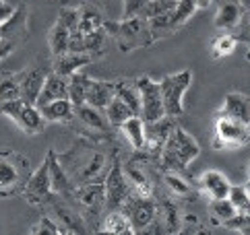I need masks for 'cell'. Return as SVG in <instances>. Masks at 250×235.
I'll return each mask as SVG.
<instances>
[{"label":"cell","mask_w":250,"mask_h":235,"mask_svg":"<svg viewBox=\"0 0 250 235\" xmlns=\"http://www.w3.org/2000/svg\"><path fill=\"white\" fill-rule=\"evenodd\" d=\"M199 188L201 192L207 194L211 200H219V198H228L229 196V179L217 169H209L199 177Z\"/></svg>","instance_id":"9a60e30c"},{"label":"cell","mask_w":250,"mask_h":235,"mask_svg":"<svg viewBox=\"0 0 250 235\" xmlns=\"http://www.w3.org/2000/svg\"><path fill=\"white\" fill-rule=\"evenodd\" d=\"M118 128L122 130V134L126 137V140L132 144L135 151H143L145 149V122H143L141 116H130L126 122H122Z\"/></svg>","instance_id":"484cf974"},{"label":"cell","mask_w":250,"mask_h":235,"mask_svg":"<svg viewBox=\"0 0 250 235\" xmlns=\"http://www.w3.org/2000/svg\"><path fill=\"white\" fill-rule=\"evenodd\" d=\"M137 85L141 91V118L143 122H155L166 116L164 110V97L159 89V80L151 77H137Z\"/></svg>","instance_id":"9c48e42d"},{"label":"cell","mask_w":250,"mask_h":235,"mask_svg":"<svg viewBox=\"0 0 250 235\" xmlns=\"http://www.w3.org/2000/svg\"><path fill=\"white\" fill-rule=\"evenodd\" d=\"M29 176V159L13 151H0V198H8L23 192Z\"/></svg>","instance_id":"3957f363"},{"label":"cell","mask_w":250,"mask_h":235,"mask_svg":"<svg viewBox=\"0 0 250 235\" xmlns=\"http://www.w3.org/2000/svg\"><path fill=\"white\" fill-rule=\"evenodd\" d=\"M23 103H25V101H23L21 97L11 99V101H2V103H0V116L11 118V120H13V118H15L17 114H19V110L23 107Z\"/></svg>","instance_id":"ab89813d"},{"label":"cell","mask_w":250,"mask_h":235,"mask_svg":"<svg viewBox=\"0 0 250 235\" xmlns=\"http://www.w3.org/2000/svg\"><path fill=\"white\" fill-rule=\"evenodd\" d=\"M211 211H213V215H215L221 223H226V221H229L234 215H238L236 206L231 204L229 198H219V200H213V202H211Z\"/></svg>","instance_id":"d590c367"},{"label":"cell","mask_w":250,"mask_h":235,"mask_svg":"<svg viewBox=\"0 0 250 235\" xmlns=\"http://www.w3.org/2000/svg\"><path fill=\"white\" fill-rule=\"evenodd\" d=\"M229 200L236 206L238 213H246L250 215V192L246 186H231L229 188Z\"/></svg>","instance_id":"e575fe53"},{"label":"cell","mask_w":250,"mask_h":235,"mask_svg":"<svg viewBox=\"0 0 250 235\" xmlns=\"http://www.w3.org/2000/svg\"><path fill=\"white\" fill-rule=\"evenodd\" d=\"M244 4L242 0H221L215 13V19H213V25L219 31H234L240 25L244 17Z\"/></svg>","instance_id":"7c38bea8"},{"label":"cell","mask_w":250,"mask_h":235,"mask_svg":"<svg viewBox=\"0 0 250 235\" xmlns=\"http://www.w3.org/2000/svg\"><path fill=\"white\" fill-rule=\"evenodd\" d=\"M43 206L50 211V216L60 225L64 233H83L85 231V219L81 216V213L75 209V204L68 202L64 196L52 194Z\"/></svg>","instance_id":"ba28073f"},{"label":"cell","mask_w":250,"mask_h":235,"mask_svg":"<svg viewBox=\"0 0 250 235\" xmlns=\"http://www.w3.org/2000/svg\"><path fill=\"white\" fill-rule=\"evenodd\" d=\"M104 112H105V116H108V122H110L112 126H120L122 122H126L130 116H135V114L130 112V107L124 103L120 97H114Z\"/></svg>","instance_id":"4dcf8cb0"},{"label":"cell","mask_w":250,"mask_h":235,"mask_svg":"<svg viewBox=\"0 0 250 235\" xmlns=\"http://www.w3.org/2000/svg\"><path fill=\"white\" fill-rule=\"evenodd\" d=\"M155 223H162V227H166L164 231H167V233L180 231V219H178V209H176V204L169 202V200L157 202Z\"/></svg>","instance_id":"83f0119b"},{"label":"cell","mask_w":250,"mask_h":235,"mask_svg":"<svg viewBox=\"0 0 250 235\" xmlns=\"http://www.w3.org/2000/svg\"><path fill=\"white\" fill-rule=\"evenodd\" d=\"M149 0H124V19L128 17H143Z\"/></svg>","instance_id":"f35d334b"},{"label":"cell","mask_w":250,"mask_h":235,"mask_svg":"<svg viewBox=\"0 0 250 235\" xmlns=\"http://www.w3.org/2000/svg\"><path fill=\"white\" fill-rule=\"evenodd\" d=\"M75 116L81 120L85 126L93 130H108L110 128V122H108V116H105L104 110L100 107H93L89 103H81L75 107Z\"/></svg>","instance_id":"603a6c76"},{"label":"cell","mask_w":250,"mask_h":235,"mask_svg":"<svg viewBox=\"0 0 250 235\" xmlns=\"http://www.w3.org/2000/svg\"><path fill=\"white\" fill-rule=\"evenodd\" d=\"M13 13H15V6L8 2V0H0V23H4V21L11 19Z\"/></svg>","instance_id":"7bdbcfd3"},{"label":"cell","mask_w":250,"mask_h":235,"mask_svg":"<svg viewBox=\"0 0 250 235\" xmlns=\"http://www.w3.org/2000/svg\"><path fill=\"white\" fill-rule=\"evenodd\" d=\"M244 186H246V188H248V192H250V179H248V182H246V184H244Z\"/></svg>","instance_id":"bcb514c9"},{"label":"cell","mask_w":250,"mask_h":235,"mask_svg":"<svg viewBox=\"0 0 250 235\" xmlns=\"http://www.w3.org/2000/svg\"><path fill=\"white\" fill-rule=\"evenodd\" d=\"M104 25V15L102 8L97 6L95 2H85L79 6V29L83 33H91L95 29H100Z\"/></svg>","instance_id":"4316f807"},{"label":"cell","mask_w":250,"mask_h":235,"mask_svg":"<svg viewBox=\"0 0 250 235\" xmlns=\"http://www.w3.org/2000/svg\"><path fill=\"white\" fill-rule=\"evenodd\" d=\"M56 99H68V78L56 75V72H50V75H46L42 93H40L35 105L42 107L50 101H56Z\"/></svg>","instance_id":"d6986e66"},{"label":"cell","mask_w":250,"mask_h":235,"mask_svg":"<svg viewBox=\"0 0 250 235\" xmlns=\"http://www.w3.org/2000/svg\"><path fill=\"white\" fill-rule=\"evenodd\" d=\"M122 211L126 213V216L130 219L135 233L145 231L147 227L155 223L157 216V202L151 196H139V194H130L128 200L124 202Z\"/></svg>","instance_id":"30bf717a"},{"label":"cell","mask_w":250,"mask_h":235,"mask_svg":"<svg viewBox=\"0 0 250 235\" xmlns=\"http://www.w3.org/2000/svg\"><path fill=\"white\" fill-rule=\"evenodd\" d=\"M211 2H213V0H196V4H199V11H203V8H209Z\"/></svg>","instance_id":"ee69618b"},{"label":"cell","mask_w":250,"mask_h":235,"mask_svg":"<svg viewBox=\"0 0 250 235\" xmlns=\"http://www.w3.org/2000/svg\"><path fill=\"white\" fill-rule=\"evenodd\" d=\"M236 46H238V38H236V35H231L229 31H226V33H221V35H217V38L213 39V43H211V56L215 60L228 58V56L234 54Z\"/></svg>","instance_id":"f546056e"},{"label":"cell","mask_w":250,"mask_h":235,"mask_svg":"<svg viewBox=\"0 0 250 235\" xmlns=\"http://www.w3.org/2000/svg\"><path fill=\"white\" fill-rule=\"evenodd\" d=\"M21 97V85H19V77L4 72L0 75V103L2 101H11V99Z\"/></svg>","instance_id":"1f68e13d"},{"label":"cell","mask_w":250,"mask_h":235,"mask_svg":"<svg viewBox=\"0 0 250 235\" xmlns=\"http://www.w3.org/2000/svg\"><path fill=\"white\" fill-rule=\"evenodd\" d=\"M116 97V80H104V78H91L87 89V101L89 105L105 110L108 103Z\"/></svg>","instance_id":"ffe728a7"},{"label":"cell","mask_w":250,"mask_h":235,"mask_svg":"<svg viewBox=\"0 0 250 235\" xmlns=\"http://www.w3.org/2000/svg\"><path fill=\"white\" fill-rule=\"evenodd\" d=\"M228 229H231V231H238V233H246V235H250V215H246V213H238V215H234L229 221H226L223 223Z\"/></svg>","instance_id":"74e56055"},{"label":"cell","mask_w":250,"mask_h":235,"mask_svg":"<svg viewBox=\"0 0 250 235\" xmlns=\"http://www.w3.org/2000/svg\"><path fill=\"white\" fill-rule=\"evenodd\" d=\"M48 169H50V184H52V192L54 194H60V196H64L66 200L70 196H73L75 192V186L73 184V179H70V176L64 171V167L60 165V161L56 159L54 153H48Z\"/></svg>","instance_id":"5bb4252c"},{"label":"cell","mask_w":250,"mask_h":235,"mask_svg":"<svg viewBox=\"0 0 250 235\" xmlns=\"http://www.w3.org/2000/svg\"><path fill=\"white\" fill-rule=\"evenodd\" d=\"M23 198L27 200L31 206H43L48 202V198L54 194L52 192V184H50V169H48V157L46 161L29 176L27 184L23 188Z\"/></svg>","instance_id":"8fae6325"},{"label":"cell","mask_w":250,"mask_h":235,"mask_svg":"<svg viewBox=\"0 0 250 235\" xmlns=\"http://www.w3.org/2000/svg\"><path fill=\"white\" fill-rule=\"evenodd\" d=\"M116 97H120L124 103L130 107V112L135 116H141V91H139V85L137 80L132 78H120L116 80Z\"/></svg>","instance_id":"cb8c5ba5"},{"label":"cell","mask_w":250,"mask_h":235,"mask_svg":"<svg viewBox=\"0 0 250 235\" xmlns=\"http://www.w3.org/2000/svg\"><path fill=\"white\" fill-rule=\"evenodd\" d=\"M17 77H19V85H21V99L27 103H38L43 80H46V72L40 68H27L19 72Z\"/></svg>","instance_id":"e0dca14e"},{"label":"cell","mask_w":250,"mask_h":235,"mask_svg":"<svg viewBox=\"0 0 250 235\" xmlns=\"http://www.w3.org/2000/svg\"><path fill=\"white\" fill-rule=\"evenodd\" d=\"M246 46H248V50H246V60H248V62H250V41H248V43H246Z\"/></svg>","instance_id":"f6af8a7d"},{"label":"cell","mask_w":250,"mask_h":235,"mask_svg":"<svg viewBox=\"0 0 250 235\" xmlns=\"http://www.w3.org/2000/svg\"><path fill=\"white\" fill-rule=\"evenodd\" d=\"M13 122L19 126L23 132H27V134L42 132L43 130V124H46V120H43V116L40 112V107L35 105V103H27V101L23 103L19 114L13 118Z\"/></svg>","instance_id":"44dd1931"},{"label":"cell","mask_w":250,"mask_h":235,"mask_svg":"<svg viewBox=\"0 0 250 235\" xmlns=\"http://www.w3.org/2000/svg\"><path fill=\"white\" fill-rule=\"evenodd\" d=\"M93 60L91 54L85 52H66L60 54V56H54V66H52V72H56L60 77H73L75 72H79L83 66H87L89 62Z\"/></svg>","instance_id":"2e32d148"},{"label":"cell","mask_w":250,"mask_h":235,"mask_svg":"<svg viewBox=\"0 0 250 235\" xmlns=\"http://www.w3.org/2000/svg\"><path fill=\"white\" fill-rule=\"evenodd\" d=\"M201 155V147L194 137L180 126H174L167 140L164 142L162 155H159V165L164 171H182L188 167L192 161Z\"/></svg>","instance_id":"6da1fadb"},{"label":"cell","mask_w":250,"mask_h":235,"mask_svg":"<svg viewBox=\"0 0 250 235\" xmlns=\"http://www.w3.org/2000/svg\"><path fill=\"white\" fill-rule=\"evenodd\" d=\"M122 169H124V176H126L128 184H130V190H135V194H139V196L153 194V182H151V177L147 176L145 165L139 163L137 157L126 161V165H122Z\"/></svg>","instance_id":"4fadbf2b"},{"label":"cell","mask_w":250,"mask_h":235,"mask_svg":"<svg viewBox=\"0 0 250 235\" xmlns=\"http://www.w3.org/2000/svg\"><path fill=\"white\" fill-rule=\"evenodd\" d=\"M91 78L81 75V72H75L73 77H68V99L73 101V105H81L87 101V89Z\"/></svg>","instance_id":"f1b7e54d"},{"label":"cell","mask_w":250,"mask_h":235,"mask_svg":"<svg viewBox=\"0 0 250 235\" xmlns=\"http://www.w3.org/2000/svg\"><path fill=\"white\" fill-rule=\"evenodd\" d=\"M104 186H105V211H122V206L128 200L132 190L118 159L114 161L108 174H105Z\"/></svg>","instance_id":"52a82bcc"},{"label":"cell","mask_w":250,"mask_h":235,"mask_svg":"<svg viewBox=\"0 0 250 235\" xmlns=\"http://www.w3.org/2000/svg\"><path fill=\"white\" fill-rule=\"evenodd\" d=\"M104 29L110 38L116 39L122 52H130L137 48H149L153 41V35L149 29V21L145 17H128L118 23L104 21Z\"/></svg>","instance_id":"7a4b0ae2"},{"label":"cell","mask_w":250,"mask_h":235,"mask_svg":"<svg viewBox=\"0 0 250 235\" xmlns=\"http://www.w3.org/2000/svg\"><path fill=\"white\" fill-rule=\"evenodd\" d=\"M17 43H19V39L0 35V60H4L6 56H11V52L17 48Z\"/></svg>","instance_id":"b9f144b4"},{"label":"cell","mask_w":250,"mask_h":235,"mask_svg":"<svg viewBox=\"0 0 250 235\" xmlns=\"http://www.w3.org/2000/svg\"><path fill=\"white\" fill-rule=\"evenodd\" d=\"M213 149L215 151H234L250 144V124H244L234 118L219 116L213 132Z\"/></svg>","instance_id":"5b68a950"},{"label":"cell","mask_w":250,"mask_h":235,"mask_svg":"<svg viewBox=\"0 0 250 235\" xmlns=\"http://www.w3.org/2000/svg\"><path fill=\"white\" fill-rule=\"evenodd\" d=\"M236 31H238V35H236L238 41H244V43L250 41V13H244L242 21L236 27Z\"/></svg>","instance_id":"60d3db41"},{"label":"cell","mask_w":250,"mask_h":235,"mask_svg":"<svg viewBox=\"0 0 250 235\" xmlns=\"http://www.w3.org/2000/svg\"><path fill=\"white\" fill-rule=\"evenodd\" d=\"M190 85H192V72L190 70L174 72V75H167L159 80L166 116L178 118V116L184 114V93L188 91Z\"/></svg>","instance_id":"8992f818"},{"label":"cell","mask_w":250,"mask_h":235,"mask_svg":"<svg viewBox=\"0 0 250 235\" xmlns=\"http://www.w3.org/2000/svg\"><path fill=\"white\" fill-rule=\"evenodd\" d=\"M102 231L114 233V235H132L135 227H132V223L124 211H108L104 215Z\"/></svg>","instance_id":"d4e9b609"},{"label":"cell","mask_w":250,"mask_h":235,"mask_svg":"<svg viewBox=\"0 0 250 235\" xmlns=\"http://www.w3.org/2000/svg\"><path fill=\"white\" fill-rule=\"evenodd\" d=\"M199 11L196 0H176V6L172 11V21L176 27H182L188 19H192V15Z\"/></svg>","instance_id":"d6a6232c"},{"label":"cell","mask_w":250,"mask_h":235,"mask_svg":"<svg viewBox=\"0 0 250 235\" xmlns=\"http://www.w3.org/2000/svg\"><path fill=\"white\" fill-rule=\"evenodd\" d=\"M219 116L234 118V120L250 124V97L246 93L231 91L229 95H226V101L221 105Z\"/></svg>","instance_id":"ac0fdd59"},{"label":"cell","mask_w":250,"mask_h":235,"mask_svg":"<svg viewBox=\"0 0 250 235\" xmlns=\"http://www.w3.org/2000/svg\"><path fill=\"white\" fill-rule=\"evenodd\" d=\"M46 122H70L75 118V105L70 99H56L40 107Z\"/></svg>","instance_id":"7402d4cb"},{"label":"cell","mask_w":250,"mask_h":235,"mask_svg":"<svg viewBox=\"0 0 250 235\" xmlns=\"http://www.w3.org/2000/svg\"><path fill=\"white\" fill-rule=\"evenodd\" d=\"M68 202L75 204V209L81 213L85 223L100 219L105 211V186L104 182H85L75 186L73 196Z\"/></svg>","instance_id":"277c9868"},{"label":"cell","mask_w":250,"mask_h":235,"mask_svg":"<svg viewBox=\"0 0 250 235\" xmlns=\"http://www.w3.org/2000/svg\"><path fill=\"white\" fill-rule=\"evenodd\" d=\"M164 179H166L167 190H169V192H172L174 196H190V194H192L190 184L180 176V171H166Z\"/></svg>","instance_id":"836d02e7"},{"label":"cell","mask_w":250,"mask_h":235,"mask_svg":"<svg viewBox=\"0 0 250 235\" xmlns=\"http://www.w3.org/2000/svg\"><path fill=\"white\" fill-rule=\"evenodd\" d=\"M31 233H35V235H42V233H48V235H62L64 231H62L60 225L48 215V216H42V219L33 225Z\"/></svg>","instance_id":"8d00e7d4"}]
</instances>
